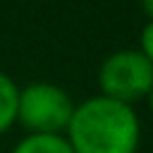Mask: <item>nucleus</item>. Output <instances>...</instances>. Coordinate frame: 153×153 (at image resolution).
<instances>
[{"mask_svg":"<svg viewBox=\"0 0 153 153\" xmlns=\"http://www.w3.org/2000/svg\"><path fill=\"white\" fill-rule=\"evenodd\" d=\"M65 139L74 153H136L139 120L131 105L96 96L74 108Z\"/></svg>","mask_w":153,"mask_h":153,"instance_id":"1","label":"nucleus"},{"mask_svg":"<svg viewBox=\"0 0 153 153\" xmlns=\"http://www.w3.org/2000/svg\"><path fill=\"white\" fill-rule=\"evenodd\" d=\"M72 115L74 103L65 88L48 81L19 88L17 122H22L31 134H60L69 127Z\"/></svg>","mask_w":153,"mask_h":153,"instance_id":"2","label":"nucleus"},{"mask_svg":"<svg viewBox=\"0 0 153 153\" xmlns=\"http://www.w3.org/2000/svg\"><path fill=\"white\" fill-rule=\"evenodd\" d=\"M98 86L105 98L129 105L151 93L153 65L143 57L141 50H117L103 60Z\"/></svg>","mask_w":153,"mask_h":153,"instance_id":"3","label":"nucleus"},{"mask_svg":"<svg viewBox=\"0 0 153 153\" xmlns=\"http://www.w3.org/2000/svg\"><path fill=\"white\" fill-rule=\"evenodd\" d=\"M12 153H74L62 134H29Z\"/></svg>","mask_w":153,"mask_h":153,"instance_id":"4","label":"nucleus"},{"mask_svg":"<svg viewBox=\"0 0 153 153\" xmlns=\"http://www.w3.org/2000/svg\"><path fill=\"white\" fill-rule=\"evenodd\" d=\"M17 110H19V88L5 72H0V134L17 122Z\"/></svg>","mask_w":153,"mask_h":153,"instance_id":"5","label":"nucleus"},{"mask_svg":"<svg viewBox=\"0 0 153 153\" xmlns=\"http://www.w3.org/2000/svg\"><path fill=\"white\" fill-rule=\"evenodd\" d=\"M141 53H143V57L153 65V19L143 26V31H141Z\"/></svg>","mask_w":153,"mask_h":153,"instance_id":"6","label":"nucleus"},{"mask_svg":"<svg viewBox=\"0 0 153 153\" xmlns=\"http://www.w3.org/2000/svg\"><path fill=\"white\" fill-rule=\"evenodd\" d=\"M143 12L153 19V0H146V2H143Z\"/></svg>","mask_w":153,"mask_h":153,"instance_id":"7","label":"nucleus"},{"mask_svg":"<svg viewBox=\"0 0 153 153\" xmlns=\"http://www.w3.org/2000/svg\"><path fill=\"white\" fill-rule=\"evenodd\" d=\"M148 100H151V110H153V88H151V93H148Z\"/></svg>","mask_w":153,"mask_h":153,"instance_id":"8","label":"nucleus"}]
</instances>
